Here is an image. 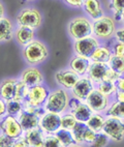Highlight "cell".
Masks as SVG:
<instances>
[{"label":"cell","instance_id":"ba28073f","mask_svg":"<svg viewBox=\"0 0 124 147\" xmlns=\"http://www.w3.org/2000/svg\"><path fill=\"white\" fill-rule=\"evenodd\" d=\"M68 109L70 111V113L74 114V116L77 118L78 121L80 122H87L88 119L91 117L94 111L88 106L86 102L80 100L77 97L72 96L69 100V106Z\"/></svg>","mask_w":124,"mask_h":147},{"label":"cell","instance_id":"7402d4cb","mask_svg":"<svg viewBox=\"0 0 124 147\" xmlns=\"http://www.w3.org/2000/svg\"><path fill=\"white\" fill-rule=\"evenodd\" d=\"M19 80L17 79H5L1 84L0 88V95L4 100H11L15 98L16 94V87Z\"/></svg>","mask_w":124,"mask_h":147},{"label":"cell","instance_id":"7dc6e473","mask_svg":"<svg viewBox=\"0 0 124 147\" xmlns=\"http://www.w3.org/2000/svg\"><path fill=\"white\" fill-rule=\"evenodd\" d=\"M120 22H121V23L124 25V11H123V13H122V16H121V21H120Z\"/></svg>","mask_w":124,"mask_h":147},{"label":"cell","instance_id":"d590c367","mask_svg":"<svg viewBox=\"0 0 124 147\" xmlns=\"http://www.w3.org/2000/svg\"><path fill=\"white\" fill-rule=\"evenodd\" d=\"M109 141H110V137L105 134L103 131H99V133H97L94 142L91 145L95 147H103L109 144Z\"/></svg>","mask_w":124,"mask_h":147},{"label":"cell","instance_id":"6da1fadb","mask_svg":"<svg viewBox=\"0 0 124 147\" xmlns=\"http://www.w3.org/2000/svg\"><path fill=\"white\" fill-rule=\"evenodd\" d=\"M69 95L63 88H58L50 92V94L46 100L44 108L46 111L54 112V113L63 114L68 109Z\"/></svg>","mask_w":124,"mask_h":147},{"label":"cell","instance_id":"5b68a950","mask_svg":"<svg viewBox=\"0 0 124 147\" xmlns=\"http://www.w3.org/2000/svg\"><path fill=\"white\" fill-rule=\"evenodd\" d=\"M18 26L29 27L32 29L40 28L42 22V13L38 9L33 7L23 8L18 13L16 18Z\"/></svg>","mask_w":124,"mask_h":147},{"label":"cell","instance_id":"8fae6325","mask_svg":"<svg viewBox=\"0 0 124 147\" xmlns=\"http://www.w3.org/2000/svg\"><path fill=\"white\" fill-rule=\"evenodd\" d=\"M49 94H50V91L47 87L42 84L36 85V86L30 87L28 97L24 102H27L34 107H44Z\"/></svg>","mask_w":124,"mask_h":147},{"label":"cell","instance_id":"cb8c5ba5","mask_svg":"<svg viewBox=\"0 0 124 147\" xmlns=\"http://www.w3.org/2000/svg\"><path fill=\"white\" fill-rule=\"evenodd\" d=\"M111 56H112V50L110 48L106 47V46H99L93 52L90 59H91V61H95V62L108 63Z\"/></svg>","mask_w":124,"mask_h":147},{"label":"cell","instance_id":"7a4b0ae2","mask_svg":"<svg viewBox=\"0 0 124 147\" xmlns=\"http://www.w3.org/2000/svg\"><path fill=\"white\" fill-rule=\"evenodd\" d=\"M48 55H49L48 48L40 40H33L24 47V59L31 65H36L44 62L48 58Z\"/></svg>","mask_w":124,"mask_h":147},{"label":"cell","instance_id":"2e32d148","mask_svg":"<svg viewBox=\"0 0 124 147\" xmlns=\"http://www.w3.org/2000/svg\"><path fill=\"white\" fill-rule=\"evenodd\" d=\"M21 80L25 82L29 87H33L44 83V76L38 68L28 67L22 73Z\"/></svg>","mask_w":124,"mask_h":147},{"label":"cell","instance_id":"9c48e42d","mask_svg":"<svg viewBox=\"0 0 124 147\" xmlns=\"http://www.w3.org/2000/svg\"><path fill=\"white\" fill-rule=\"evenodd\" d=\"M38 126L45 134H56L61 129V114L47 111L40 118Z\"/></svg>","mask_w":124,"mask_h":147},{"label":"cell","instance_id":"ffe728a7","mask_svg":"<svg viewBox=\"0 0 124 147\" xmlns=\"http://www.w3.org/2000/svg\"><path fill=\"white\" fill-rule=\"evenodd\" d=\"M15 38L20 46H27L34 40V29L25 26H18L15 30Z\"/></svg>","mask_w":124,"mask_h":147},{"label":"cell","instance_id":"277c9868","mask_svg":"<svg viewBox=\"0 0 124 147\" xmlns=\"http://www.w3.org/2000/svg\"><path fill=\"white\" fill-rule=\"evenodd\" d=\"M67 30L69 36L74 40L93 35V22L85 17H77L69 22Z\"/></svg>","mask_w":124,"mask_h":147},{"label":"cell","instance_id":"8992f818","mask_svg":"<svg viewBox=\"0 0 124 147\" xmlns=\"http://www.w3.org/2000/svg\"><path fill=\"white\" fill-rule=\"evenodd\" d=\"M106 135L110 137V139L115 142H121L124 139V119L108 116L105 120L103 131Z\"/></svg>","mask_w":124,"mask_h":147},{"label":"cell","instance_id":"b9f144b4","mask_svg":"<svg viewBox=\"0 0 124 147\" xmlns=\"http://www.w3.org/2000/svg\"><path fill=\"white\" fill-rule=\"evenodd\" d=\"M84 1L85 0H64V2L71 7H81L84 4Z\"/></svg>","mask_w":124,"mask_h":147},{"label":"cell","instance_id":"9a60e30c","mask_svg":"<svg viewBox=\"0 0 124 147\" xmlns=\"http://www.w3.org/2000/svg\"><path fill=\"white\" fill-rule=\"evenodd\" d=\"M109 68L110 67H109L108 63L92 61L91 64H90L89 69H88L87 77H89L95 84H97L98 82L103 81V80H106Z\"/></svg>","mask_w":124,"mask_h":147},{"label":"cell","instance_id":"f546056e","mask_svg":"<svg viewBox=\"0 0 124 147\" xmlns=\"http://www.w3.org/2000/svg\"><path fill=\"white\" fill-rule=\"evenodd\" d=\"M109 7L113 13V18L116 21H121V16L124 11V0H110Z\"/></svg>","mask_w":124,"mask_h":147},{"label":"cell","instance_id":"f6af8a7d","mask_svg":"<svg viewBox=\"0 0 124 147\" xmlns=\"http://www.w3.org/2000/svg\"><path fill=\"white\" fill-rule=\"evenodd\" d=\"M115 97L116 100H120V102H124V91H120V90H116L115 92Z\"/></svg>","mask_w":124,"mask_h":147},{"label":"cell","instance_id":"83f0119b","mask_svg":"<svg viewBox=\"0 0 124 147\" xmlns=\"http://www.w3.org/2000/svg\"><path fill=\"white\" fill-rule=\"evenodd\" d=\"M106 116H115L124 119V102L116 100L106 110Z\"/></svg>","mask_w":124,"mask_h":147},{"label":"cell","instance_id":"3957f363","mask_svg":"<svg viewBox=\"0 0 124 147\" xmlns=\"http://www.w3.org/2000/svg\"><path fill=\"white\" fill-rule=\"evenodd\" d=\"M116 30V20L113 17L103 16L93 21V35L98 40H110Z\"/></svg>","mask_w":124,"mask_h":147},{"label":"cell","instance_id":"d6986e66","mask_svg":"<svg viewBox=\"0 0 124 147\" xmlns=\"http://www.w3.org/2000/svg\"><path fill=\"white\" fill-rule=\"evenodd\" d=\"M26 138L27 142L29 143L32 147H44V142H45L46 134L40 129V127H35V129H28L24 131L23 135Z\"/></svg>","mask_w":124,"mask_h":147},{"label":"cell","instance_id":"74e56055","mask_svg":"<svg viewBox=\"0 0 124 147\" xmlns=\"http://www.w3.org/2000/svg\"><path fill=\"white\" fill-rule=\"evenodd\" d=\"M15 139H13L11 137L7 136L4 134L3 131L0 133V146L1 147H7V146H13Z\"/></svg>","mask_w":124,"mask_h":147},{"label":"cell","instance_id":"e575fe53","mask_svg":"<svg viewBox=\"0 0 124 147\" xmlns=\"http://www.w3.org/2000/svg\"><path fill=\"white\" fill-rule=\"evenodd\" d=\"M44 147H63V145L55 134H46Z\"/></svg>","mask_w":124,"mask_h":147},{"label":"cell","instance_id":"e0dca14e","mask_svg":"<svg viewBox=\"0 0 124 147\" xmlns=\"http://www.w3.org/2000/svg\"><path fill=\"white\" fill-rule=\"evenodd\" d=\"M91 62H92V61H91L90 58L76 55L74 57H72V59L70 60L69 67L74 71H76L78 75H80V76H84V75H87Z\"/></svg>","mask_w":124,"mask_h":147},{"label":"cell","instance_id":"ee69618b","mask_svg":"<svg viewBox=\"0 0 124 147\" xmlns=\"http://www.w3.org/2000/svg\"><path fill=\"white\" fill-rule=\"evenodd\" d=\"M116 84V88L117 90H120V91H124V77L120 76L118 79L115 82Z\"/></svg>","mask_w":124,"mask_h":147},{"label":"cell","instance_id":"4316f807","mask_svg":"<svg viewBox=\"0 0 124 147\" xmlns=\"http://www.w3.org/2000/svg\"><path fill=\"white\" fill-rule=\"evenodd\" d=\"M105 120L106 119L103 118V116L101 115V113H94L91 115L88 121L86 122L88 126H89L90 129H92L93 131H95L96 133H99V131H103V124H105Z\"/></svg>","mask_w":124,"mask_h":147},{"label":"cell","instance_id":"f35d334b","mask_svg":"<svg viewBox=\"0 0 124 147\" xmlns=\"http://www.w3.org/2000/svg\"><path fill=\"white\" fill-rule=\"evenodd\" d=\"M96 135H97V133L95 131H93L92 129H90L89 126H88L87 131H86V133H85V136H84V142L86 143V144H92L93 142H94L95 138H96Z\"/></svg>","mask_w":124,"mask_h":147},{"label":"cell","instance_id":"484cf974","mask_svg":"<svg viewBox=\"0 0 124 147\" xmlns=\"http://www.w3.org/2000/svg\"><path fill=\"white\" fill-rule=\"evenodd\" d=\"M87 129H88V125L85 123V122H80V121H78L77 123H76V125L74 126V129H71L74 139V141L77 142L78 145L85 144L84 136H85L86 131H87Z\"/></svg>","mask_w":124,"mask_h":147},{"label":"cell","instance_id":"52a82bcc","mask_svg":"<svg viewBox=\"0 0 124 147\" xmlns=\"http://www.w3.org/2000/svg\"><path fill=\"white\" fill-rule=\"evenodd\" d=\"M99 46H101V44H99V40H98L97 37L95 35H89V36L74 40V50L76 52V55L90 58L93 52Z\"/></svg>","mask_w":124,"mask_h":147},{"label":"cell","instance_id":"7bdbcfd3","mask_svg":"<svg viewBox=\"0 0 124 147\" xmlns=\"http://www.w3.org/2000/svg\"><path fill=\"white\" fill-rule=\"evenodd\" d=\"M114 37L116 38V40H119V42H124V26L121 27V28L117 29L116 32H115V35H114Z\"/></svg>","mask_w":124,"mask_h":147},{"label":"cell","instance_id":"8d00e7d4","mask_svg":"<svg viewBox=\"0 0 124 147\" xmlns=\"http://www.w3.org/2000/svg\"><path fill=\"white\" fill-rule=\"evenodd\" d=\"M112 54L117 56H124V42L116 40L112 46Z\"/></svg>","mask_w":124,"mask_h":147},{"label":"cell","instance_id":"c3c4849f","mask_svg":"<svg viewBox=\"0 0 124 147\" xmlns=\"http://www.w3.org/2000/svg\"><path fill=\"white\" fill-rule=\"evenodd\" d=\"M26 1H33V0H26Z\"/></svg>","mask_w":124,"mask_h":147},{"label":"cell","instance_id":"603a6c76","mask_svg":"<svg viewBox=\"0 0 124 147\" xmlns=\"http://www.w3.org/2000/svg\"><path fill=\"white\" fill-rule=\"evenodd\" d=\"M15 37L13 26L11 21L6 17L0 18V40L1 42H7Z\"/></svg>","mask_w":124,"mask_h":147},{"label":"cell","instance_id":"7c38bea8","mask_svg":"<svg viewBox=\"0 0 124 147\" xmlns=\"http://www.w3.org/2000/svg\"><path fill=\"white\" fill-rule=\"evenodd\" d=\"M91 109L96 113H101L108 109L109 105V96L101 93L99 90L95 87L93 91L89 94L87 100H85Z\"/></svg>","mask_w":124,"mask_h":147},{"label":"cell","instance_id":"f1b7e54d","mask_svg":"<svg viewBox=\"0 0 124 147\" xmlns=\"http://www.w3.org/2000/svg\"><path fill=\"white\" fill-rule=\"evenodd\" d=\"M29 90H30V87L28 86L25 82L20 79L18 81V83H17L15 100H19V102H23L24 100H26L27 97H28V94H29Z\"/></svg>","mask_w":124,"mask_h":147},{"label":"cell","instance_id":"bcb514c9","mask_svg":"<svg viewBox=\"0 0 124 147\" xmlns=\"http://www.w3.org/2000/svg\"><path fill=\"white\" fill-rule=\"evenodd\" d=\"M0 8H1V15H0V18H3V17H4V15H3V13H4V7H3V3L1 2V4H0Z\"/></svg>","mask_w":124,"mask_h":147},{"label":"cell","instance_id":"4dcf8cb0","mask_svg":"<svg viewBox=\"0 0 124 147\" xmlns=\"http://www.w3.org/2000/svg\"><path fill=\"white\" fill-rule=\"evenodd\" d=\"M96 88H97L101 93H103L107 96H110L112 94H115L117 88L115 82L109 81V80H103V81L98 82L96 84Z\"/></svg>","mask_w":124,"mask_h":147},{"label":"cell","instance_id":"30bf717a","mask_svg":"<svg viewBox=\"0 0 124 147\" xmlns=\"http://www.w3.org/2000/svg\"><path fill=\"white\" fill-rule=\"evenodd\" d=\"M1 131L7 136L11 137L13 139H18L24 135V129L22 125L19 122L18 118L16 116L6 115L3 119H1V126H0Z\"/></svg>","mask_w":124,"mask_h":147},{"label":"cell","instance_id":"836d02e7","mask_svg":"<svg viewBox=\"0 0 124 147\" xmlns=\"http://www.w3.org/2000/svg\"><path fill=\"white\" fill-rule=\"evenodd\" d=\"M77 122H78L77 118L70 112H68V113L65 112V113L61 114V127L62 129H66L71 131Z\"/></svg>","mask_w":124,"mask_h":147},{"label":"cell","instance_id":"60d3db41","mask_svg":"<svg viewBox=\"0 0 124 147\" xmlns=\"http://www.w3.org/2000/svg\"><path fill=\"white\" fill-rule=\"evenodd\" d=\"M0 115H1V119H3L7 115V106H6V100H0Z\"/></svg>","mask_w":124,"mask_h":147},{"label":"cell","instance_id":"ab89813d","mask_svg":"<svg viewBox=\"0 0 124 147\" xmlns=\"http://www.w3.org/2000/svg\"><path fill=\"white\" fill-rule=\"evenodd\" d=\"M13 147H29V143L27 142L26 138L24 136L20 137V138H18V139L15 140V142H13Z\"/></svg>","mask_w":124,"mask_h":147},{"label":"cell","instance_id":"5bb4252c","mask_svg":"<svg viewBox=\"0 0 124 147\" xmlns=\"http://www.w3.org/2000/svg\"><path fill=\"white\" fill-rule=\"evenodd\" d=\"M80 79V75H78L72 69H65V71H57L55 74V80L60 86L64 89H72V87L76 85Z\"/></svg>","mask_w":124,"mask_h":147},{"label":"cell","instance_id":"d6a6232c","mask_svg":"<svg viewBox=\"0 0 124 147\" xmlns=\"http://www.w3.org/2000/svg\"><path fill=\"white\" fill-rule=\"evenodd\" d=\"M6 106H7V115L18 117L23 111V102H19V100H15V98L11 100H7Z\"/></svg>","mask_w":124,"mask_h":147},{"label":"cell","instance_id":"ac0fdd59","mask_svg":"<svg viewBox=\"0 0 124 147\" xmlns=\"http://www.w3.org/2000/svg\"><path fill=\"white\" fill-rule=\"evenodd\" d=\"M84 11L87 13L93 21L105 16V11L101 6V0H85L83 4Z\"/></svg>","mask_w":124,"mask_h":147},{"label":"cell","instance_id":"44dd1931","mask_svg":"<svg viewBox=\"0 0 124 147\" xmlns=\"http://www.w3.org/2000/svg\"><path fill=\"white\" fill-rule=\"evenodd\" d=\"M17 118H18L19 122L23 127L24 131L38 127V124H40V117L38 116L35 115L34 113H30V112H27V111L24 110L22 111V113Z\"/></svg>","mask_w":124,"mask_h":147},{"label":"cell","instance_id":"1f68e13d","mask_svg":"<svg viewBox=\"0 0 124 147\" xmlns=\"http://www.w3.org/2000/svg\"><path fill=\"white\" fill-rule=\"evenodd\" d=\"M108 65L113 71H117L120 75L124 74V56H117L112 54L108 62Z\"/></svg>","mask_w":124,"mask_h":147},{"label":"cell","instance_id":"d4e9b609","mask_svg":"<svg viewBox=\"0 0 124 147\" xmlns=\"http://www.w3.org/2000/svg\"><path fill=\"white\" fill-rule=\"evenodd\" d=\"M56 136L58 137V139L62 143L63 147H70V146H78L77 142L74 141V136H72V131L69 129H62L56 131Z\"/></svg>","mask_w":124,"mask_h":147},{"label":"cell","instance_id":"4fadbf2b","mask_svg":"<svg viewBox=\"0 0 124 147\" xmlns=\"http://www.w3.org/2000/svg\"><path fill=\"white\" fill-rule=\"evenodd\" d=\"M94 88V82L90 79L89 77L80 78L79 81L76 83V85L71 89L72 96L77 97L80 100L85 102Z\"/></svg>","mask_w":124,"mask_h":147}]
</instances>
